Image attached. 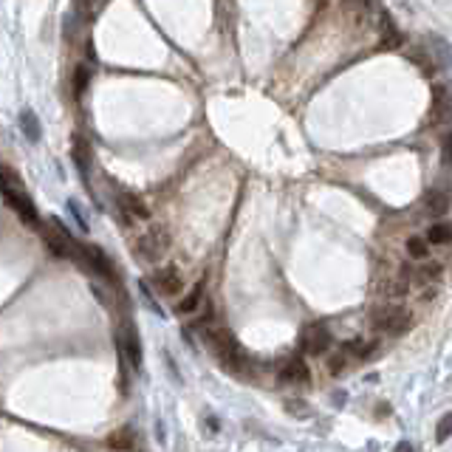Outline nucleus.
Instances as JSON below:
<instances>
[{
    "mask_svg": "<svg viewBox=\"0 0 452 452\" xmlns=\"http://www.w3.org/2000/svg\"><path fill=\"white\" fill-rule=\"evenodd\" d=\"M74 156H76L79 170H82V173H88V144L82 142V139H76V142H74Z\"/></svg>",
    "mask_w": 452,
    "mask_h": 452,
    "instance_id": "obj_22",
    "label": "nucleus"
},
{
    "mask_svg": "<svg viewBox=\"0 0 452 452\" xmlns=\"http://www.w3.org/2000/svg\"><path fill=\"white\" fill-rule=\"evenodd\" d=\"M20 125L26 128V133H28V139H31V142H34V139H40V125H37V119H34V113H31V110H26V113H23Z\"/></svg>",
    "mask_w": 452,
    "mask_h": 452,
    "instance_id": "obj_23",
    "label": "nucleus"
},
{
    "mask_svg": "<svg viewBox=\"0 0 452 452\" xmlns=\"http://www.w3.org/2000/svg\"><path fill=\"white\" fill-rule=\"evenodd\" d=\"M308 379H311V371H308V365H305L300 356L285 359V362L277 367V382H280V385H305Z\"/></svg>",
    "mask_w": 452,
    "mask_h": 452,
    "instance_id": "obj_8",
    "label": "nucleus"
},
{
    "mask_svg": "<svg viewBox=\"0 0 452 452\" xmlns=\"http://www.w3.org/2000/svg\"><path fill=\"white\" fill-rule=\"evenodd\" d=\"M410 319L413 317H410V311L404 305H382L374 311V328L382 334H390V337L404 334L410 328Z\"/></svg>",
    "mask_w": 452,
    "mask_h": 452,
    "instance_id": "obj_4",
    "label": "nucleus"
},
{
    "mask_svg": "<svg viewBox=\"0 0 452 452\" xmlns=\"http://www.w3.org/2000/svg\"><path fill=\"white\" fill-rule=\"evenodd\" d=\"M374 351H376V342H365V340H356V342L345 345V353H356V356H367Z\"/></svg>",
    "mask_w": 452,
    "mask_h": 452,
    "instance_id": "obj_21",
    "label": "nucleus"
},
{
    "mask_svg": "<svg viewBox=\"0 0 452 452\" xmlns=\"http://www.w3.org/2000/svg\"><path fill=\"white\" fill-rule=\"evenodd\" d=\"M43 237L49 243V249L57 255V258H79V246L71 240V235L60 226V221H51L46 229H43Z\"/></svg>",
    "mask_w": 452,
    "mask_h": 452,
    "instance_id": "obj_5",
    "label": "nucleus"
},
{
    "mask_svg": "<svg viewBox=\"0 0 452 452\" xmlns=\"http://www.w3.org/2000/svg\"><path fill=\"white\" fill-rule=\"evenodd\" d=\"M207 345L212 348V353L218 356V362L226 367L229 374H237V376L249 374L252 356L235 340V334L226 331V328H212V331H207Z\"/></svg>",
    "mask_w": 452,
    "mask_h": 452,
    "instance_id": "obj_1",
    "label": "nucleus"
},
{
    "mask_svg": "<svg viewBox=\"0 0 452 452\" xmlns=\"http://www.w3.org/2000/svg\"><path fill=\"white\" fill-rule=\"evenodd\" d=\"M0 192H3V198H6V203L9 207L26 221V224H37L40 218H37V210H34V203H31V198L20 190V178L12 173V170H6V167H0Z\"/></svg>",
    "mask_w": 452,
    "mask_h": 452,
    "instance_id": "obj_2",
    "label": "nucleus"
},
{
    "mask_svg": "<svg viewBox=\"0 0 452 452\" xmlns=\"http://www.w3.org/2000/svg\"><path fill=\"white\" fill-rule=\"evenodd\" d=\"M452 438V413H444L435 424V441H446Z\"/></svg>",
    "mask_w": 452,
    "mask_h": 452,
    "instance_id": "obj_20",
    "label": "nucleus"
},
{
    "mask_svg": "<svg viewBox=\"0 0 452 452\" xmlns=\"http://www.w3.org/2000/svg\"><path fill=\"white\" fill-rule=\"evenodd\" d=\"M303 348L308 356H322L328 348H331V331H328L322 322L308 325L305 334H303Z\"/></svg>",
    "mask_w": 452,
    "mask_h": 452,
    "instance_id": "obj_6",
    "label": "nucleus"
},
{
    "mask_svg": "<svg viewBox=\"0 0 452 452\" xmlns=\"http://www.w3.org/2000/svg\"><path fill=\"white\" fill-rule=\"evenodd\" d=\"M153 285L164 294V297H176L184 292V277L178 271V266H164L153 274Z\"/></svg>",
    "mask_w": 452,
    "mask_h": 452,
    "instance_id": "obj_7",
    "label": "nucleus"
},
{
    "mask_svg": "<svg viewBox=\"0 0 452 452\" xmlns=\"http://www.w3.org/2000/svg\"><path fill=\"white\" fill-rule=\"evenodd\" d=\"M167 249H170V232L164 229V226H150L147 232H142V237L136 240V252H139V258L142 260H150V263H156V260H161L164 255H167Z\"/></svg>",
    "mask_w": 452,
    "mask_h": 452,
    "instance_id": "obj_3",
    "label": "nucleus"
},
{
    "mask_svg": "<svg viewBox=\"0 0 452 452\" xmlns=\"http://www.w3.org/2000/svg\"><path fill=\"white\" fill-rule=\"evenodd\" d=\"M438 277H441V266H438V263L421 269V280H438Z\"/></svg>",
    "mask_w": 452,
    "mask_h": 452,
    "instance_id": "obj_25",
    "label": "nucleus"
},
{
    "mask_svg": "<svg viewBox=\"0 0 452 452\" xmlns=\"http://www.w3.org/2000/svg\"><path fill=\"white\" fill-rule=\"evenodd\" d=\"M105 444L113 452H133L136 449V430L133 427H119L105 438Z\"/></svg>",
    "mask_w": 452,
    "mask_h": 452,
    "instance_id": "obj_14",
    "label": "nucleus"
},
{
    "mask_svg": "<svg viewBox=\"0 0 452 452\" xmlns=\"http://www.w3.org/2000/svg\"><path fill=\"white\" fill-rule=\"evenodd\" d=\"M441 158L446 167H452V131L444 133V139H441Z\"/></svg>",
    "mask_w": 452,
    "mask_h": 452,
    "instance_id": "obj_24",
    "label": "nucleus"
},
{
    "mask_svg": "<svg viewBox=\"0 0 452 452\" xmlns=\"http://www.w3.org/2000/svg\"><path fill=\"white\" fill-rule=\"evenodd\" d=\"M203 292H207V280H198L195 285H192V289H190V294L178 303V314H192L198 305H201V300H203Z\"/></svg>",
    "mask_w": 452,
    "mask_h": 452,
    "instance_id": "obj_15",
    "label": "nucleus"
},
{
    "mask_svg": "<svg viewBox=\"0 0 452 452\" xmlns=\"http://www.w3.org/2000/svg\"><path fill=\"white\" fill-rule=\"evenodd\" d=\"M427 243H435V246L452 243V224H433L427 229Z\"/></svg>",
    "mask_w": 452,
    "mask_h": 452,
    "instance_id": "obj_16",
    "label": "nucleus"
},
{
    "mask_svg": "<svg viewBox=\"0 0 452 452\" xmlns=\"http://www.w3.org/2000/svg\"><path fill=\"white\" fill-rule=\"evenodd\" d=\"M345 356H348L345 351H342V353H337V356H331V374H340V371H342V365H345Z\"/></svg>",
    "mask_w": 452,
    "mask_h": 452,
    "instance_id": "obj_26",
    "label": "nucleus"
},
{
    "mask_svg": "<svg viewBox=\"0 0 452 452\" xmlns=\"http://www.w3.org/2000/svg\"><path fill=\"white\" fill-rule=\"evenodd\" d=\"M396 452H416V449H413V444H407V441H401V444L396 446Z\"/></svg>",
    "mask_w": 452,
    "mask_h": 452,
    "instance_id": "obj_27",
    "label": "nucleus"
},
{
    "mask_svg": "<svg viewBox=\"0 0 452 452\" xmlns=\"http://www.w3.org/2000/svg\"><path fill=\"white\" fill-rule=\"evenodd\" d=\"M424 203H427V212L430 215H435V218L438 215H446L449 207H452V190L449 187H435V190L427 192Z\"/></svg>",
    "mask_w": 452,
    "mask_h": 452,
    "instance_id": "obj_13",
    "label": "nucleus"
},
{
    "mask_svg": "<svg viewBox=\"0 0 452 452\" xmlns=\"http://www.w3.org/2000/svg\"><path fill=\"white\" fill-rule=\"evenodd\" d=\"M433 122L435 125H449L452 122V88L435 85L433 88Z\"/></svg>",
    "mask_w": 452,
    "mask_h": 452,
    "instance_id": "obj_10",
    "label": "nucleus"
},
{
    "mask_svg": "<svg viewBox=\"0 0 452 452\" xmlns=\"http://www.w3.org/2000/svg\"><path fill=\"white\" fill-rule=\"evenodd\" d=\"M119 353L128 359L131 367L142 365V342H139V334L131 322H125V328L119 331Z\"/></svg>",
    "mask_w": 452,
    "mask_h": 452,
    "instance_id": "obj_9",
    "label": "nucleus"
},
{
    "mask_svg": "<svg viewBox=\"0 0 452 452\" xmlns=\"http://www.w3.org/2000/svg\"><path fill=\"white\" fill-rule=\"evenodd\" d=\"M79 260H85V266L102 277H113V263L99 246H79Z\"/></svg>",
    "mask_w": 452,
    "mask_h": 452,
    "instance_id": "obj_11",
    "label": "nucleus"
},
{
    "mask_svg": "<svg viewBox=\"0 0 452 452\" xmlns=\"http://www.w3.org/2000/svg\"><path fill=\"white\" fill-rule=\"evenodd\" d=\"M404 249H407V255L413 258V260H427V255H430V246H427V240L424 237H407V243H404Z\"/></svg>",
    "mask_w": 452,
    "mask_h": 452,
    "instance_id": "obj_17",
    "label": "nucleus"
},
{
    "mask_svg": "<svg viewBox=\"0 0 452 452\" xmlns=\"http://www.w3.org/2000/svg\"><path fill=\"white\" fill-rule=\"evenodd\" d=\"M404 43V37H401V31L393 26V20H385V37H382V43H379V49L382 51H387V49H399Z\"/></svg>",
    "mask_w": 452,
    "mask_h": 452,
    "instance_id": "obj_18",
    "label": "nucleus"
},
{
    "mask_svg": "<svg viewBox=\"0 0 452 452\" xmlns=\"http://www.w3.org/2000/svg\"><path fill=\"white\" fill-rule=\"evenodd\" d=\"M119 210L128 221H147L150 218L147 203L133 192H119Z\"/></svg>",
    "mask_w": 452,
    "mask_h": 452,
    "instance_id": "obj_12",
    "label": "nucleus"
},
{
    "mask_svg": "<svg viewBox=\"0 0 452 452\" xmlns=\"http://www.w3.org/2000/svg\"><path fill=\"white\" fill-rule=\"evenodd\" d=\"M88 82H91V68L88 65H76V71H74V94L76 97L85 94Z\"/></svg>",
    "mask_w": 452,
    "mask_h": 452,
    "instance_id": "obj_19",
    "label": "nucleus"
}]
</instances>
